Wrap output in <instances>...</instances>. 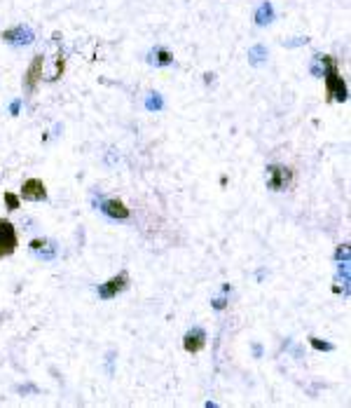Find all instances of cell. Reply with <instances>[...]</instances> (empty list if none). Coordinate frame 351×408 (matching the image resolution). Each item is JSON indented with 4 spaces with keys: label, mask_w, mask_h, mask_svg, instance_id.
<instances>
[{
    "label": "cell",
    "mask_w": 351,
    "mask_h": 408,
    "mask_svg": "<svg viewBox=\"0 0 351 408\" xmlns=\"http://www.w3.org/2000/svg\"><path fill=\"white\" fill-rule=\"evenodd\" d=\"M323 82H326V99L328 101H340V103H344V101L349 99V92H347V82L342 80V75H340V68H337V61H333L326 68V73H323Z\"/></svg>",
    "instance_id": "6da1fadb"
},
{
    "label": "cell",
    "mask_w": 351,
    "mask_h": 408,
    "mask_svg": "<svg viewBox=\"0 0 351 408\" xmlns=\"http://www.w3.org/2000/svg\"><path fill=\"white\" fill-rule=\"evenodd\" d=\"M267 188L269 190H274V193H281V190H288L290 185H293V178H295V171L290 169V167H283V164H267Z\"/></svg>",
    "instance_id": "7a4b0ae2"
},
{
    "label": "cell",
    "mask_w": 351,
    "mask_h": 408,
    "mask_svg": "<svg viewBox=\"0 0 351 408\" xmlns=\"http://www.w3.org/2000/svg\"><path fill=\"white\" fill-rule=\"evenodd\" d=\"M16 247H19V237H16L14 225L5 218H0V261L14 254Z\"/></svg>",
    "instance_id": "3957f363"
},
{
    "label": "cell",
    "mask_w": 351,
    "mask_h": 408,
    "mask_svg": "<svg viewBox=\"0 0 351 408\" xmlns=\"http://www.w3.org/2000/svg\"><path fill=\"white\" fill-rule=\"evenodd\" d=\"M42 70H45V56L42 54H35L28 63V68L23 73V92L26 94H33L38 82L42 80Z\"/></svg>",
    "instance_id": "277c9868"
},
{
    "label": "cell",
    "mask_w": 351,
    "mask_h": 408,
    "mask_svg": "<svg viewBox=\"0 0 351 408\" xmlns=\"http://www.w3.org/2000/svg\"><path fill=\"white\" fill-rule=\"evenodd\" d=\"M0 38L5 40L7 45L26 47V45H33L35 35H33V28H31V26H23V23H19V26H14V28H7V31H2V33H0Z\"/></svg>",
    "instance_id": "5b68a950"
},
{
    "label": "cell",
    "mask_w": 351,
    "mask_h": 408,
    "mask_svg": "<svg viewBox=\"0 0 351 408\" xmlns=\"http://www.w3.org/2000/svg\"><path fill=\"white\" fill-rule=\"evenodd\" d=\"M129 286V272H120L113 279H108L106 284H99V298L101 301H113L117 293H122Z\"/></svg>",
    "instance_id": "8992f818"
},
{
    "label": "cell",
    "mask_w": 351,
    "mask_h": 408,
    "mask_svg": "<svg viewBox=\"0 0 351 408\" xmlns=\"http://www.w3.org/2000/svg\"><path fill=\"white\" fill-rule=\"evenodd\" d=\"M21 197L28 202H42L47 200V188L40 178H28L21 185Z\"/></svg>",
    "instance_id": "52a82bcc"
},
{
    "label": "cell",
    "mask_w": 351,
    "mask_h": 408,
    "mask_svg": "<svg viewBox=\"0 0 351 408\" xmlns=\"http://www.w3.org/2000/svg\"><path fill=\"white\" fill-rule=\"evenodd\" d=\"M183 347H185V352H190V355L201 352L206 347V333H204V329H190L183 338Z\"/></svg>",
    "instance_id": "ba28073f"
},
{
    "label": "cell",
    "mask_w": 351,
    "mask_h": 408,
    "mask_svg": "<svg viewBox=\"0 0 351 408\" xmlns=\"http://www.w3.org/2000/svg\"><path fill=\"white\" fill-rule=\"evenodd\" d=\"M101 211L106 216H110V218H120V221L129 218L127 204H124L122 200H117V197H106V200H101Z\"/></svg>",
    "instance_id": "9c48e42d"
},
{
    "label": "cell",
    "mask_w": 351,
    "mask_h": 408,
    "mask_svg": "<svg viewBox=\"0 0 351 408\" xmlns=\"http://www.w3.org/2000/svg\"><path fill=\"white\" fill-rule=\"evenodd\" d=\"M28 249H31V254H35L38 258H42V261H52L54 256H56V247H54V242H52V239H45V237L33 239Z\"/></svg>",
    "instance_id": "30bf717a"
},
{
    "label": "cell",
    "mask_w": 351,
    "mask_h": 408,
    "mask_svg": "<svg viewBox=\"0 0 351 408\" xmlns=\"http://www.w3.org/2000/svg\"><path fill=\"white\" fill-rule=\"evenodd\" d=\"M148 63L155 66V68H164V66H171L174 63V54L169 52L167 47H155L148 52Z\"/></svg>",
    "instance_id": "8fae6325"
},
{
    "label": "cell",
    "mask_w": 351,
    "mask_h": 408,
    "mask_svg": "<svg viewBox=\"0 0 351 408\" xmlns=\"http://www.w3.org/2000/svg\"><path fill=\"white\" fill-rule=\"evenodd\" d=\"M253 19H255L258 26H267V23L274 21V7H272V2H260V7L255 9Z\"/></svg>",
    "instance_id": "7c38bea8"
},
{
    "label": "cell",
    "mask_w": 351,
    "mask_h": 408,
    "mask_svg": "<svg viewBox=\"0 0 351 408\" xmlns=\"http://www.w3.org/2000/svg\"><path fill=\"white\" fill-rule=\"evenodd\" d=\"M333 61H337V59H335V56H330V54H326V56H323V54H316V56L312 59V73L321 77Z\"/></svg>",
    "instance_id": "4fadbf2b"
},
{
    "label": "cell",
    "mask_w": 351,
    "mask_h": 408,
    "mask_svg": "<svg viewBox=\"0 0 351 408\" xmlns=\"http://www.w3.org/2000/svg\"><path fill=\"white\" fill-rule=\"evenodd\" d=\"M267 59V47L265 45H255L248 49V61L253 63V66H258V63H262Z\"/></svg>",
    "instance_id": "5bb4252c"
},
{
    "label": "cell",
    "mask_w": 351,
    "mask_h": 408,
    "mask_svg": "<svg viewBox=\"0 0 351 408\" xmlns=\"http://www.w3.org/2000/svg\"><path fill=\"white\" fill-rule=\"evenodd\" d=\"M63 70H66V54L59 52V56H56V70L52 73V77H49V80H59V77L63 75Z\"/></svg>",
    "instance_id": "9a60e30c"
},
{
    "label": "cell",
    "mask_w": 351,
    "mask_h": 408,
    "mask_svg": "<svg viewBox=\"0 0 351 408\" xmlns=\"http://www.w3.org/2000/svg\"><path fill=\"white\" fill-rule=\"evenodd\" d=\"M309 345H312L314 350H323V352H333V350H335L333 343H326V340H321V338H309Z\"/></svg>",
    "instance_id": "2e32d148"
},
{
    "label": "cell",
    "mask_w": 351,
    "mask_h": 408,
    "mask_svg": "<svg viewBox=\"0 0 351 408\" xmlns=\"http://www.w3.org/2000/svg\"><path fill=\"white\" fill-rule=\"evenodd\" d=\"M5 204H7L9 211H16L19 209V197L14 193H5Z\"/></svg>",
    "instance_id": "e0dca14e"
},
{
    "label": "cell",
    "mask_w": 351,
    "mask_h": 408,
    "mask_svg": "<svg viewBox=\"0 0 351 408\" xmlns=\"http://www.w3.org/2000/svg\"><path fill=\"white\" fill-rule=\"evenodd\" d=\"M148 108H150V110H153V108H157V110H160V108H162L160 94H150V99H148Z\"/></svg>",
    "instance_id": "ac0fdd59"
},
{
    "label": "cell",
    "mask_w": 351,
    "mask_h": 408,
    "mask_svg": "<svg viewBox=\"0 0 351 408\" xmlns=\"http://www.w3.org/2000/svg\"><path fill=\"white\" fill-rule=\"evenodd\" d=\"M211 303H213L215 310H225V308H227V298H225V296H220V298H213Z\"/></svg>",
    "instance_id": "d6986e66"
},
{
    "label": "cell",
    "mask_w": 351,
    "mask_h": 408,
    "mask_svg": "<svg viewBox=\"0 0 351 408\" xmlns=\"http://www.w3.org/2000/svg\"><path fill=\"white\" fill-rule=\"evenodd\" d=\"M305 42H307V38H295L293 42H283V45L286 47H298V45H305Z\"/></svg>",
    "instance_id": "ffe728a7"
}]
</instances>
